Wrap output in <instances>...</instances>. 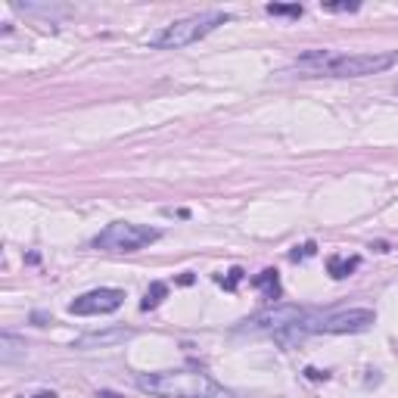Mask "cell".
Instances as JSON below:
<instances>
[{"instance_id":"18","label":"cell","mask_w":398,"mask_h":398,"mask_svg":"<svg viewBox=\"0 0 398 398\" xmlns=\"http://www.w3.org/2000/svg\"><path fill=\"white\" fill-rule=\"evenodd\" d=\"M22 398H25V395H22ZM28 398H56V392H50V389H41V392L28 395Z\"/></svg>"},{"instance_id":"10","label":"cell","mask_w":398,"mask_h":398,"mask_svg":"<svg viewBox=\"0 0 398 398\" xmlns=\"http://www.w3.org/2000/svg\"><path fill=\"white\" fill-rule=\"evenodd\" d=\"M358 265H361L358 256H330L327 258V271H330V277H336V281H345L352 271H358Z\"/></svg>"},{"instance_id":"9","label":"cell","mask_w":398,"mask_h":398,"mask_svg":"<svg viewBox=\"0 0 398 398\" xmlns=\"http://www.w3.org/2000/svg\"><path fill=\"white\" fill-rule=\"evenodd\" d=\"M252 286H256V290H261L268 295V299H281L283 295V286H281V277H277V271L274 268H265L261 271V274H256L252 277Z\"/></svg>"},{"instance_id":"14","label":"cell","mask_w":398,"mask_h":398,"mask_svg":"<svg viewBox=\"0 0 398 398\" xmlns=\"http://www.w3.org/2000/svg\"><path fill=\"white\" fill-rule=\"evenodd\" d=\"M243 277H246V271H243V268H231V271H227V277H218V283H221L224 290H236Z\"/></svg>"},{"instance_id":"16","label":"cell","mask_w":398,"mask_h":398,"mask_svg":"<svg viewBox=\"0 0 398 398\" xmlns=\"http://www.w3.org/2000/svg\"><path fill=\"white\" fill-rule=\"evenodd\" d=\"M358 6H361V4H327L324 10H327V13H355Z\"/></svg>"},{"instance_id":"11","label":"cell","mask_w":398,"mask_h":398,"mask_svg":"<svg viewBox=\"0 0 398 398\" xmlns=\"http://www.w3.org/2000/svg\"><path fill=\"white\" fill-rule=\"evenodd\" d=\"M25 355V342L22 340H16L13 333H4L0 336V361L4 364H13L16 358H22Z\"/></svg>"},{"instance_id":"1","label":"cell","mask_w":398,"mask_h":398,"mask_svg":"<svg viewBox=\"0 0 398 398\" xmlns=\"http://www.w3.org/2000/svg\"><path fill=\"white\" fill-rule=\"evenodd\" d=\"M395 53H336V50H308L295 59V69L305 72V78H364L379 75L395 66Z\"/></svg>"},{"instance_id":"5","label":"cell","mask_w":398,"mask_h":398,"mask_svg":"<svg viewBox=\"0 0 398 398\" xmlns=\"http://www.w3.org/2000/svg\"><path fill=\"white\" fill-rule=\"evenodd\" d=\"M377 324V315L370 308H349V311H333L324 318H305L308 333H367Z\"/></svg>"},{"instance_id":"8","label":"cell","mask_w":398,"mask_h":398,"mask_svg":"<svg viewBox=\"0 0 398 398\" xmlns=\"http://www.w3.org/2000/svg\"><path fill=\"white\" fill-rule=\"evenodd\" d=\"M131 340V330H109V333H90L75 342V349H100V345H115Z\"/></svg>"},{"instance_id":"7","label":"cell","mask_w":398,"mask_h":398,"mask_svg":"<svg viewBox=\"0 0 398 398\" xmlns=\"http://www.w3.org/2000/svg\"><path fill=\"white\" fill-rule=\"evenodd\" d=\"M122 302H125V293L122 290H90V293L78 295V299L69 305V311H72V315H81V318L112 315V311L122 308Z\"/></svg>"},{"instance_id":"13","label":"cell","mask_w":398,"mask_h":398,"mask_svg":"<svg viewBox=\"0 0 398 398\" xmlns=\"http://www.w3.org/2000/svg\"><path fill=\"white\" fill-rule=\"evenodd\" d=\"M265 13L268 16H290V19H299V16L305 13V6H299V4H268Z\"/></svg>"},{"instance_id":"3","label":"cell","mask_w":398,"mask_h":398,"mask_svg":"<svg viewBox=\"0 0 398 398\" xmlns=\"http://www.w3.org/2000/svg\"><path fill=\"white\" fill-rule=\"evenodd\" d=\"M231 22V13H221V10H209V13H197V16H187V19H177L172 25H165L162 31L150 38V47L156 50H181V47H190L202 41L206 35L218 28V25Z\"/></svg>"},{"instance_id":"15","label":"cell","mask_w":398,"mask_h":398,"mask_svg":"<svg viewBox=\"0 0 398 398\" xmlns=\"http://www.w3.org/2000/svg\"><path fill=\"white\" fill-rule=\"evenodd\" d=\"M308 256H315V243H305L302 249L295 246V249L290 252V258H293V261H299V258H308Z\"/></svg>"},{"instance_id":"2","label":"cell","mask_w":398,"mask_h":398,"mask_svg":"<svg viewBox=\"0 0 398 398\" xmlns=\"http://www.w3.org/2000/svg\"><path fill=\"white\" fill-rule=\"evenodd\" d=\"M137 389L156 398H234L231 389L215 383L202 370H159L137 377Z\"/></svg>"},{"instance_id":"4","label":"cell","mask_w":398,"mask_h":398,"mask_svg":"<svg viewBox=\"0 0 398 398\" xmlns=\"http://www.w3.org/2000/svg\"><path fill=\"white\" fill-rule=\"evenodd\" d=\"M162 231L147 224H131V221H112L94 236V249L103 252H137L150 243H156Z\"/></svg>"},{"instance_id":"12","label":"cell","mask_w":398,"mask_h":398,"mask_svg":"<svg viewBox=\"0 0 398 398\" xmlns=\"http://www.w3.org/2000/svg\"><path fill=\"white\" fill-rule=\"evenodd\" d=\"M165 295H168V283H162V281L150 283V290H147V295H143V302H140V311H152V308H159Z\"/></svg>"},{"instance_id":"17","label":"cell","mask_w":398,"mask_h":398,"mask_svg":"<svg viewBox=\"0 0 398 398\" xmlns=\"http://www.w3.org/2000/svg\"><path fill=\"white\" fill-rule=\"evenodd\" d=\"M305 374H308L311 379H327V377H330L327 370H324V374H320V370H315V367H308V370H305Z\"/></svg>"},{"instance_id":"6","label":"cell","mask_w":398,"mask_h":398,"mask_svg":"<svg viewBox=\"0 0 398 398\" xmlns=\"http://www.w3.org/2000/svg\"><path fill=\"white\" fill-rule=\"evenodd\" d=\"M305 318H308V315H305L299 305H274V308L258 311V315H252V318L243 320L240 333H265V336H274V340H277V336H283L286 330L299 327Z\"/></svg>"},{"instance_id":"19","label":"cell","mask_w":398,"mask_h":398,"mask_svg":"<svg viewBox=\"0 0 398 398\" xmlns=\"http://www.w3.org/2000/svg\"><path fill=\"white\" fill-rule=\"evenodd\" d=\"M100 398H122V395H115V392H100Z\"/></svg>"}]
</instances>
